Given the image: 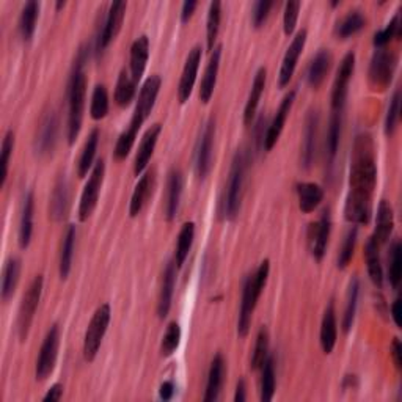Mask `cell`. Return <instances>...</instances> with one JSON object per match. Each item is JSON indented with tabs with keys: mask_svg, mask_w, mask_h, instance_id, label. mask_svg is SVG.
I'll list each match as a JSON object with an SVG mask.
<instances>
[{
	"mask_svg": "<svg viewBox=\"0 0 402 402\" xmlns=\"http://www.w3.org/2000/svg\"><path fill=\"white\" fill-rule=\"evenodd\" d=\"M377 182V165L374 156V143L369 134H359L355 137L349 193L346 198L344 217L355 225H366L373 215V193Z\"/></svg>",
	"mask_w": 402,
	"mask_h": 402,
	"instance_id": "cell-1",
	"label": "cell"
},
{
	"mask_svg": "<svg viewBox=\"0 0 402 402\" xmlns=\"http://www.w3.org/2000/svg\"><path fill=\"white\" fill-rule=\"evenodd\" d=\"M74 71L68 87V142L73 145L79 137L83 121L85 93H87V77L83 73V51L77 57Z\"/></svg>",
	"mask_w": 402,
	"mask_h": 402,
	"instance_id": "cell-2",
	"label": "cell"
},
{
	"mask_svg": "<svg viewBox=\"0 0 402 402\" xmlns=\"http://www.w3.org/2000/svg\"><path fill=\"white\" fill-rule=\"evenodd\" d=\"M269 270H270L269 259H264L257 269V272L250 275L245 280L244 291H242L241 310H239V319H237V335L241 338H245L247 335H249L253 311H254V308H257L258 299L266 286Z\"/></svg>",
	"mask_w": 402,
	"mask_h": 402,
	"instance_id": "cell-3",
	"label": "cell"
},
{
	"mask_svg": "<svg viewBox=\"0 0 402 402\" xmlns=\"http://www.w3.org/2000/svg\"><path fill=\"white\" fill-rule=\"evenodd\" d=\"M247 165H249V156L244 150H239L233 159L228 184L222 200V214L228 220H233L239 210H241V200L244 192Z\"/></svg>",
	"mask_w": 402,
	"mask_h": 402,
	"instance_id": "cell-4",
	"label": "cell"
},
{
	"mask_svg": "<svg viewBox=\"0 0 402 402\" xmlns=\"http://www.w3.org/2000/svg\"><path fill=\"white\" fill-rule=\"evenodd\" d=\"M110 316V306L107 304L100 305L95 314H93L83 338V359L87 361H93L96 359L99 347L103 344V339L105 336V331L109 329Z\"/></svg>",
	"mask_w": 402,
	"mask_h": 402,
	"instance_id": "cell-5",
	"label": "cell"
},
{
	"mask_svg": "<svg viewBox=\"0 0 402 402\" xmlns=\"http://www.w3.org/2000/svg\"><path fill=\"white\" fill-rule=\"evenodd\" d=\"M396 65H398L396 53L386 49L376 51L373 60H371L369 73H368L371 88L374 91H383L388 88Z\"/></svg>",
	"mask_w": 402,
	"mask_h": 402,
	"instance_id": "cell-6",
	"label": "cell"
},
{
	"mask_svg": "<svg viewBox=\"0 0 402 402\" xmlns=\"http://www.w3.org/2000/svg\"><path fill=\"white\" fill-rule=\"evenodd\" d=\"M41 292H43V277L36 275L34 278V282L30 283L29 289L24 294V297H22V304L19 308L18 331H19L21 341H26L29 336V331H30V327H32L36 308L38 305H40Z\"/></svg>",
	"mask_w": 402,
	"mask_h": 402,
	"instance_id": "cell-7",
	"label": "cell"
},
{
	"mask_svg": "<svg viewBox=\"0 0 402 402\" xmlns=\"http://www.w3.org/2000/svg\"><path fill=\"white\" fill-rule=\"evenodd\" d=\"M104 175H105V162L103 159H99L96 162V165L93 167L91 175L88 177L87 184H85L81 203H79V219L81 222L88 220L91 217V214L95 212L98 200H99V192L103 187L104 182Z\"/></svg>",
	"mask_w": 402,
	"mask_h": 402,
	"instance_id": "cell-8",
	"label": "cell"
},
{
	"mask_svg": "<svg viewBox=\"0 0 402 402\" xmlns=\"http://www.w3.org/2000/svg\"><path fill=\"white\" fill-rule=\"evenodd\" d=\"M58 346H60V330L57 326H52L51 330L46 335L44 341L41 344L40 355L36 360V368H35V376L38 381H46L51 374L57 363V355H58Z\"/></svg>",
	"mask_w": 402,
	"mask_h": 402,
	"instance_id": "cell-9",
	"label": "cell"
},
{
	"mask_svg": "<svg viewBox=\"0 0 402 402\" xmlns=\"http://www.w3.org/2000/svg\"><path fill=\"white\" fill-rule=\"evenodd\" d=\"M160 85H162V81H160V77L156 76V74L148 77V79L145 81L143 87L140 90V95H138V99H137L133 120H130L133 125L142 128V125L146 121V118L150 117L153 107H154V104H156Z\"/></svg>",
	"mask_w": 402,
	"mask_h": 402,
	"instance_id": "cell-10",
	"label": "cell"
},
{
	"mask_svg": "<svg viewBox=\"0 0 402 402\" xmlns=\"http://www.w3.org/2000/svg\"><path fill=\"white\" fill-rule=\"evenodd\" d=\"M354 68H355V53L354 52L346 53L344 58L341 60V63H339L334 82V88H331V107H334V112H343V107L346 104V98H347V88H349L351 77L354 74Z\"/></svg>",
	"mask_w": 402,
	"mask_h": 402,
	"instance_id": "cell-11",
	"label": "cell"
},
{
	"mask_svg": "<svg viewBox=\"0 0 402 402\" xmlns=\"http://www.w3.org/2000/svg\"><path fill=\"white\" fill-rule=\"evenodd\" d=\"M214 135H215V123L214 120H210L206 123L203 133L200 135V140L195 150V173L200 180H205L207 173L211 172Z\"/></svg>",
	"mask_w": 402,
	"mask_h": 402,
	"instance_id": "cell-12",
	"label": "cell"
},
{
	"mask_svg": "<svg viewBox=\"0 0 402 402\" xmlns=\"http://www.w3.org/2000/svg\"><path fill=\"white\" fill-rule=\"evenodd\" d=\"M330 227H331V219L329 210L322 212L321 219L318 222H313L310 223V227H308V233H306L308 250H310L311 257L314 259H322L324 254H326L329 236H330Z\"/></svg>",
	"mask_w": 402,
	"mask_h": 402,
	"instance_id": "cell-13",
	"label": "cell"
},
{
	"mask_svg": "<svg viewBox=\"0 0 402 402\" xmlns=\"http://www.w3.org/2000/svg\"><path fill=\"white\" fill-rule=\"evenodd\" d=\"M200 63H201V48L200 46H195V48L189 52L187 58H185L181 81L180 85H177V99H180L181 104L187 103L192 95L193 85H195L197 81Z\"/></svg>",
	"mask_w": 402,
	"mask_h": 402,
	"instance_id": "cell-14",
	"label": "cell"
},
{
	"mask_svg": "<svg viewBox=\"0 0 402 402\" xmlns=\"http://www.w3.org/2000/svg\"><path fill=\"white\" fill-rule=\"evenodd\" d=\"M126 2H113L107 13V18L104 22V27L100 30V35L98 38V51H104L107 46L110 44L112 40L117 38L120 34L123 21H125L126 14Z\"/></svg>",
	"mask_w": 402,
	"mask_h": 402,
	"instance_id": "cell-15",
	"label": "cell"
},
{
	"mask_svg": "<svg viewBox=\"0 0 402 402\" xmlns=\"http://www.w3.org/2000/svg\"><path fill=\"white\" fill-rule=\"evenodd\" d=\"M305 43H306V30H300V32L294 36L292 43L289 44V48L288 51H286L284 57H283L280 74H278V83H280V87H286V85H289L292 79V74L294 71H296L299 57L302 56V52H304Z\"/></svg>",
	"mask_w": 402,
	"mask_h": 402,
	"instance_id": "cell-16",
	"label": "cell"
},
{
	"mask_svg": "<svg viewBox=\"0 0 402 402\" xmlns=\"http://www.w3.org/2000/svg\"><path fill=\"white\" fill-rule=\"evenodd\" d=\"M294 100H296V90H291L288 95L283 98L282 104H280V107H278V110L275 113L272 123H270V126L267 128L264 145H262V148H264L266 151L272 150L275 143L278 142V138H280L282 130L284 128V123H286V120H288L291 109L294 105Z\"/></svg>",
	"mask_w": 402,
	"mask_h": 402,
	"instance_id": "cell-17",
	"label": "cell"
},
{
	"mask_svg": "<svg viewBox=\"0 0 402 402\" xmlns=\"http://www.w3.org/2000/svg\"><path fill=\"white\" fill-rule=\"evenodd\" d=\"M318 129H319V115L316 110L308 113L304 130V145H302V164L305 168H310L316 158V148H318Z\"/></svg>",
	"mask_w": 402,
	"mask_h": 402,
	"instance_id": "cell-18",
	"label": "cell"
},
{
	"mask_svg": "<svg viewBox=\"0 0 402 402\" xmlns=\"http://www.w3.org/2000/svg\"><path fill=\"white\" fill-rule=\"evenodd\" d=\"M162 133V126L159 125H153L148 130H146L140 146H138L137 156H135V162H134V173L138 176L143 173V170L146 168V165L150 164V160L153 158V153L156 150V145L159 140V135Z\"/></svg>",
	"mask_w": 402,
	"mask_h": 402,
	"instance_id": "cell-19",
	"label": "cell"
},
{
	"mask_svg": "<svg viewBox=\"0 0 402 402\" xmlns=\"http://www.w3.org/2000/svg\"><path fill=\"white\" fill-rule=\"evenodd\" d=\"M182 187H184L182 173L177 168H173L172 172L168 173L167 192H165V217L168 222H172L176 217V212L180 210Z\"/></svg>",
	"mask_w": 402,
	"mask_h": 402,
	"instance_id": "cell-20",
	"label": "cell"
},
{
	"mask_svg": "<svg viewBox=\"0 0 402 402\" xmlns=\"http://www.w3.org/2000/svg\"><path fill=\"white\" fill-rule=\"evenodd\" d=\"M57 130H58V121L53 112H49L41 121L40 130L36 134V142H35V150L38 154H49L52 153L53 146L57 142Z\"/></svg>",
	"mask_w": 402,
	"mask_h": 402,
	"instance_id": "cell-21",
	"label": "cell"
},
{
	"mask_svg": "<svg viewBox=\"0 0 402 402\" xmlns=\"http://www.w3.org/2000/svg\"><path fill=\"white\" fill-rule=\"evenodd\" d=\"M220 57H222V46H215L214 51L211 52V60L205 69V76L200 87V99L203 104L210 103L214 95L215 83H217L219 68H220Z\"/></svg>",
	"mask_w": 402,
	"mask_h": 402,
	"instance_id": "cell-22",
	"label": "cell"
},
{
	"mask_svg": "<svg viewBox=\"0 0 402 402\" xmlns=\"http://www.w3.org/2000/svg\"><path fill=\"white\" fill-rule=\"evenodd\" d=\"M393 227H394V214H393V207L388 203V201L382 200L381 205L377 207V217H376V230L373 234V241L382 247L386 241H388L391 233H393Z\"/></svg>",
	"mask_w": 402,
	"mask_h": 402,
	"instance_id": "cell-23",
	"label": "cell"
},
{
	"mask_svg": "<svg viewBox=\"0 0 402 402\" xmlns=\"http://www.w3.org/2000/svg\"><path fill=\"white\" fill-rule=\"evenodd\" d=\"M150 58V40L148 36H140L130 46V77L135 81V83L142 79V76L146 69V63Z\"/></svg>",
	"mask_w": 402,
	"mask_h": 402,
	"instance_id": "cell-24",
	"label": "cell"
},
{
	"mask_svg": "<svg viewBox=\"0 0 402 402\" xmlns=\"http://www.w3.org/2000/svg\"><path fill=\"white\" fill-rule=\"evenodd\" d=\"M175 283H176V264L175 261H170L164 270V275H162V286L159 292L158 314L160 319L167 318L170 308H172Z\"/></svg>",
	"mask_w": 402,
	"mask_h": 402,
	"instance_id": "cell-25",
	"label": "cell"
},
{
	"mask_svg": "<svg viewBox=\"0 0 402 402\" xmlns=\"http://www.w3.org/2000/svg\"><path fill=\"white\" fill-rule=\"evenodd\" d=\"M69 207V189H68V181L65 175H61L56 187H53L52 197H51V205H49V217L53 222H60L66 217Z\"/></svg>",
	"mask_w": 402,
	"mask_h": 402,
	"instance_id": "cell-26",
	"label": "cell"
},
{
	"mask_svg": "<svg viewBox=\"0 0 402 402\" xmlns=\"http://www.w3.org/2000/svg\"><path fill=\"white\" fill-rule=\"evenodd\" d=\"M223 377H225V360L220 354L214 357L210 374H207V383H206V393H205V402H214L220 396V390L223 385Z\"/></svg>",
	"mask_w": 402,
	"mask_h": 402,
	"instance_id": "cell-27",
	"label": "cell"
},
{
	"mask_svg": "<svg viewBox=\"0 0 402 402\" xmlns=\"http://www.w3.org/2000/svg\"><path fill=\"white\" fill-rule=\"evenodd\" d=\"M153 189H154V172H148L140 177V181L137 182L135 189L133 192V197H130V203H129L130 217H137V215L142 212L146 201H148V198L151 197Z\"/></svg>",
	"mask_w": 402,
	"mask_h": 402,
	"instance_id": "cell-28",
	"label": "cell"
},
{
	"mask_svg": "<svg viewBox=\"0 0 402 402\" xmlns=\"http://www.w3.org/2000/svg\"><path fill=\"white\" fill-rule=\"evenodd\" d=\"M266 77H267L266 68H259L257 76H254V79H253L250 95H249V99H247V104H245V110H244V123H245V125H250V123L254 118V115H257L259 99L262 96V91H264V88H266Z\"/></svg>",
	"mask_w": 402,
	"mask_h": 402,
	"instance_id": "cell-29",
	"label": "cell"
},
{
	"mask_svg": "<svg viewBox=\"0 0 402 402\" xmlns=\"http://www.w3.org/2000/svg\"><path fill=\"white\" fill-rule=\"evenodd\" d=\"M336 314H335V306L334 304H329L326 308V313H324L322 324H321V347L324 354H331V351L335 349L336 344Z\"/></svg>",
	"mask_w": 402,
	"mask_h": 402,
	"instance_id": "cell-30",
	"label": "cell"
},
{
	"mask_svg": "<svg viewBox=\"0 0 402 402\" xmlns=\"http://www.w3.org/2000/svg\"><path fill=\"white\" fill-rule=\"evenodd\" d=\"M299 207L302 212L310 214L321 205L324 198V190L319 184L314 182H302L297 185Z\"/></svg>",
	"mask_w": 402,
	"mask_h": 402,
	"instance_id": "cell-31",
	"label": "cell"
},
{
	"mask_svg": "<svg viewBox=\"0 0 402 402\" xmlns=\"http://www.w3.org/2000/svg\"><path fill=\"white\" fill-rule=\"evenodd\" d=\"M34 207H35V200L34 193L29 192L24 198V206H22V215H21V223H19V245L21 249H27L32 241V233H34Z\"/></svg>",
	"mask_w": 402,
	"mask_h": 402,
	"instance_id": "cell-32",
	"label": "cell"
},
{
	"mask_svg": "<svg viewBox=\"0 0 402 402\" xmlns=\"http://www.w3.org/2000/svg\"><path fill=\"white\" fill-rule=\"evenodd\" d=\"M330 66H331V53L326 49H322L318 52V56H316L311 61L310 68H308V83H310V87L313 88H318L321 87V83L326 79L329 71H330Z\"/></svg>",
	"mask_w": 402,
	"mask_h": 402,
	"instance_id": "cell-33",
	"label": "cell"
},
{
	"mask_svg": "<svg viewBox=\"0 0 402 402\" xmlns=\"http://www.w3.org/2000/svg\"><path fill=\"white\" fill-rule=\"evenodd\" d=\"M378 247L373 239L369 237V241L365 247V259H366V267L371 282H373L377 288H382L383 284V270H382V262H381V254H378Z\"/></svg>",
	"mask_w": 402,
	"mask_h": 402,
	"instance_id": "cell-34",
	"label": "cell"
},
{
	"mask_svg": "<svg viewBox=\"0 0 402 402\" xmlns=\"http://www.w3.org/2000/svg\"><path fill=\"white\" fill-rule=\"evenodd\" d=\"M193 236H195V223L193 222L184 223L180 234H177V242H176V252H175L176 267H182L185 259H187L193 244Z\"/></svg>",
	"mask_w": 402,
	"mask_h": 402,
	"instance_id": "cell-35",
	"label": "cell"
},
{
	"mask_svg": "<svg viewBox=\"0 0 402 402\" xmlns=\"http://www.w3.org/2000/svg\"><path fill=\"white\" fill-rule=\"evenodd\" d=\"M21 275V261L18 258H10L5 262L2 274V299L9 302L13 297Z\"/></svg>",
	"mask_w": 402,
	"mask_h": 402,
	"instance_id": "cell-36",
	"label": "cell"
},
{
	"mask_svg": "<svg viewBox=\"0 0 402 402\" xmlns=\"http://www.w3.org/2000/svg\"><path fill=\"white\" fill-rule=\"evenodd\" d=\"M98 143H99V130L95 129V130H91L87 142H85L79 162H77V176L79 177H85L88 175L90 168L93 165V160H95V156H96Z\"/></svg>",
	"mask_w": 402,
	"mask_h": 402,
	"instance_id": "cell-37",
	"label": "cell"
},
{
	"mask_svg": "<svg viewBox=\"0 0 402 402\" xmlns=\"http://www.w3.org/2000/svg\"><path fill=\"white\" fill-rule=\"evenodd\" d=\"M74 244H76V227L69 225L68 230H66V234L63 237V244H61V252H60V277H61V280H66L69 272H71Z\"/></svg>",
	"mask_w": 402,
	"mask_h": 402,
	"instance_id": "cell-38",
	"label": "cell"
},
{
	"mask_svg": "<svg viewBox=\"0 0 402 402\" xmlns=\"http://www.w3.org/2000/svg\"><path fill=\"white\" fill-rule=\"evenodd\" d=\"M38 13H40V4L38 2H27L24 10L21 13V19H19V32L21 36L24 38V41H30L32 36L35 34L36 29V19H38Z\"/></svg>",
	"mask_w": 402,
	"mask_h": 402,
	"instance_id": "cell-39",
	"label": "cell"
},
{
	"mask_svg": "<svg viewBox=\"0 0 402 402\" xmlns=\"http://www.w3.org/2000/svg\"><path fill=\"white\" fill-rule=\"evenodd\" d=\"M341 125H343V118H341V112H334L330 118V125H329V133H327V159L329 164L331 165V162L335 160L336 153H338V146H339V137H341Z\"/></svg>",
	"mask_w": 402,
	"mask_h": 402,
	"instance_id": "cell-40",
	"label": "cell"
},
{
	"mask_svg": "<svg viewBox=\"0 0 402 402\" xmlns=\"http://www.w3.org/2000/svg\"><path fill=\"white\" fill-rule=\"evenodd\" d=\"M135 81L130 77L126 71H121L117 88H115V103L120 107H128L133 103L134 95H135Z\"/></svg>",
	"mask_w": 402,
	"mask_h": 402,
	"instance_id": "cell-41",
	"label": "cell"
},
{
	"mask_svg": "<svg viewBox=\"0 0 402 402\" xmlns=\"http://www.w3.org/2000/svg\"><path fill=\"white\" fill-rule=\"evenodd\" d=\"M220 21H222V4L212 2L210 5V13H207V22H206V41H207V49L211 52L215 48V40H217L219 30H220Z\"/></svg>",
	"mask_w": 402,
	"mask_h": 402,
	"instance_id": "cell-42",
	"label": "cell"
},
{
	"mask_svg": "<svg viewBox=\"0 0 402 402\" xmlns=\"http://www.w3.org/2000/svg\"><path fill=\"white\" fill-rule=\"evenodd\" d=\"M359 292L360 286L357 278H352V282L349 284V289H347V300H346V310H344V318H343V330L349 331L354 326L355 313H357V305H359Z\"/></svg>",
	"mask_w": 402,
	"mask_h": 402,
	"instance_id": "cell-43",
	"label": "cell"
},
{
	"mask_svg": "<svg viewBox=\"0 0 402 402\" xmlns=\"http://www.w3.org/2000/svg\"><path fill=\"white\" fill-rule=\"evenodd\" d=\"M109 113V93L104 85H96L91 96L90 117L93 120H103Z\"/></svg>",
	"mask_w": 402,
	"mask_h": 402,
	"instance_id": "cell-44",
	"label": "cell"
},
{
	"mask_svg": "<svg viewBox=\"0 0 402 402\" xmlns=\"http://www.w3.org/2000/svg\"><path fill=\"white\" fill-rule=\"evenodd\" d=\"M365 18H363V14L360 11H351L349 14H346V16L338 22L336 26V35L338 38H349L352 35H355L357 32L365 27Z\"/></svg>",
	"mask_w": 402,
	"mask_h": 402,
	"instance_id": "cell-45",
	"label": "cell"
},
{
	"mask_svg": "<svg viewBox=\"0 0 402 402\" xmlns=\"http://www.w3.org/2000/svg\"><path fill=\"white\" fill-rule=\"evenodd\" d=\"M275 393V365L274 359L267 357L262 365V378H261V401H272Z\"/></svg>",
	"mask_w": 402,
	"mask_h": 402,
	"instance_id": "cell-46",
	"label": "cell"
},
{
	"mask_svg": "<svg viewBox=\"0 0 402 402\" xmlns=\"http://www.w3.org/2000/svg\"><path fill=\"white\" fill-rule=\"evenodd\" d=\"M138 129H140V128L130 123L129 128L120 135L117 145H115V151H113L115 159L123 160V159H126L129 156V153H130V150H133V146L135 143Z\"/></svg>",
	"mask_w": 402,
	"mask_h": 402,
	"instance_id": "cell-47",
	"label": "cell"
},
{
	"mask_svg": "<svg viewBox=\"0 0 402 402\" xmlns=\"http://www.w3.org/2000/svg\"><path fill=\"white\" fill-rule=\"evenodd\" d=\"M269 354V331L266 327H261L257 336V343H254V349L252 354V368L257 371L262 368Z\"/></svg>",
	"mask_w": 402,
	"mask_h": 402,
	"instance_id": "cell-48",
	"label": "cell"
},
{
	"mask_svg": "<svg viewBox=\"0 0 402 402\" xmlns=\"http://www.w3.org/2000/svg\"><path fill=\"white\" fill-rule=\"evenodd\" d=\"M181 341V327L177 322H170L165 330V335L162 336L160 354L162 357H170L180 346Z\"/></svg>",
	"mask_w": 402,
	"mask_h": 402,
	"instance_id": "cell-49",
	"label": "cell"
},
{
	"mask_svg": "<svg viewBox=\"0 0 402 402\" xmlns=\"http://www.w3.org/2000/svg\"><path fill=\"white\" fill-rule=\"evenodd\" d=\"M402 249H401V242L394 241L391 244L390 249V266H388V278L390 283L394 289L399 286L401 282V275H402Z\"/></svg>",
	"mask_w": 402,
	"mask_h": 402,
	"instance_id": "cell-50",
	"label": "cell"
},
{
	"mask_svg": "<svg viewBox=\"0 0 402 402\" xmlns=\"http://www.w3.org/2000/svg\"><path fill=\"white\" fill-rule=\"evenodd\" d=\"M13 148H14V133L13 130H9L5 134L4 142H2V151H0V187H4L6 182V176H9V167H10V158L13 154Z\"/></svg>",
	"mask_w": 402,
	"mask_h": 402,
	"instance_id": "cell-51",
	"label": "cell"
},
{
	"mask_svg": "<svg viewBox=\"0 0 402 402\" xmlns=\"http://www.w3.org/2000/svg\"><path fill=\"white\" fill-rule=\"evenodd\" d=\"M355 242H357V228H351L349 231H347V234L344 237L341 250H339V257H338V267L339 269H346L347 266L351 264L352 257H354V250H355Z\"/></svg>",
	"mask_w": 402,
	"mask_h": 402,
	"instance_id": "cell-52",
	"label": "cell"
},
{
	"mask_svg": "<svg viewBox=\"0 0 402 402\" xmlns=\"http://www.w3.org/2000/svg\"><path fill=\"white\" fill-rule=\"evenodd\" d=\"M401 34V26H399V14H396L391 19V22L388 26H386L383 30H381V32H377L376 36H374V46L376 48H383V46L388 44L393 38H396L399 36Z\"/></svg>",
	"mask_w": 402,
	"mask_h": 402,
	"instance_id": "cell-53",
	"label": "cell"
},
{
	"mask_svg": "<svg viewBox=\"0 0 402 402\" xmlns=\"http://www.w3.org/2000/svg\"><path fill=\"white\" fill-rule=\"evenodd\" d=\"M399 104H401V93L394 91V95L390 100L388 110H386V118H385V134L391 135L396 129L398 120H399Z\"/></svg>",
	"mask_w": 402,
	"mask_h": 402,
	"instance_id": "cell-54",
	"label": "cell"
},
{
	"mask_svg": "<svg viewBox=\"0 0 402 402\" xmlns=\"http://www.w3.org/2000/svg\"><path fill=\"white\" fill-rule=\"evenodd\" d=\"M300 11V2H288L284 6V16H283V29L286 35H292L296 29L297 19Z\"/></svg>",
	"mask_w": 402,
	"mask_h": 402,
	"instance_id": "cell-55",
	"label": "cell"
},
{
	"mask_svg": "<svg viewBox=\"0 0 402 402\" xmlns=\"http://www.w3.org/2000/svg\"><path fill=\"white\" fill-rule=\"evenodd\" d=\"M272 2H264V0H259L253 5V11H252V22L253 26L259 29L262 24H264L267 16H269V11L272 9Z\"/></svg>",
	"mask_w": 402,
	"mask_h": 402,
	"instance_id": "cell-56",
	"label": "cell"
},
{
	"mask_svg": "<svg viewBox=\"0 0 402 402\" xmlns=\"http://www.w3.org/2000/svg\"><path fill=\"white\" fill-rule=\"evenodd\" d=\"M391 357H393V361H394V366H396L398 369H401L402 368V346H401L399 338H394L393 339V343H391Z\"/></svg>",
	"mask_w": 402,
	"mask_h": 402,
	"instance_id": "cell-57",
	"label": "cell"
},
{
	"mask_svg": "<svg viewBox=\"0 0 402 402\" xmlns=\"http://www.w3.org/2000/svg\"><path fill=\"white\" fill-rule=\"evenodd\" d=\"M61 394H63V385L61 383H56V385H52L48 394L43 398L44 402H56V401H60L61 399Z\"/></svg>",
	"mask_w": 402,
	"mask_h": 402,
	"instance_id": "cell-58",
	"label": "cell"
},
{
	"mask_svg": "<svg viewBox=\"0 0 402 402\" xmlns=\"http://www.w3.org/2000/svg\"><path fill=\"white\" fill-rule=\"evenodd\" d=\"M197 2H184L182 4V10H181V21L184 22H189V19L192 18V14H193V11H195V9H197Z\"/></svg>",
	"mask_w": 402,
	"mask_h": 402,
	"instance_id": "cell-59",
	"label": "cell"
},
{
	"mask_svg": "<svg viewBox=\"0 0 402 402\" xmlns=\"http://www.w3.org/2000/svg\"><path fill=\"white\" fill-rule=\"evenodd\" d=\"M159 394H160V398L164 399V401H170V399H172L173 394H175V385H173V382L167 381V382L162 383V385H160Z\"/></svg>",
	"mask_w": 402,
	"mask_h": 402,
	"instance_id": "cell-60",
	"label": "cell"
},
{
	"mask_svg": "<svg viewBox=\"0 0 402 402\" xmlns=\"http://www.w3.org/2000/svg\"><path fill=\"white\" fill-rule=\"evenodd\" d=\"M391 318L398 327H401V300L396 299L391 306Z\"/></svg>",
	"mask_w": 402,
	"mask_h": 402,
	"instance_id": "cell-61",
	"label": "cell"
},
{
	"mask_svg": "<svg viewBox=\"0 0 402 402\" xmlns=\"http://www.w3.org/2000/svg\"><path fill=\"white\" fill-rule=\"evenodd\" d=\"M234 401H236V402H244V401H245V382H244V381H241V382L237 383Z\"/></svg>",
	"mask_w": 402,
	"mask_h": 402,
	"instance_id": "cell-62",
	"label": "cell"
},
{
	"mask_svg": "<svg viewBox=\"0 0 402 402\" xmlns=\"http://www.w3.org/2000/svg\"><path fill=\"white\" fill-rule=\"evenodd\" d=\"M65 5H66L65 2H58V4H57V9H58V10H60V9H63Z\"/></svg>",
	"mask_w": 402,
	"mask_h": 402,
	"instance_id": "cell-63",
	"label": "cell"
}]
</instances>
